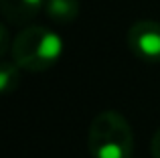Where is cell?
<instances>
[{
  "mask_svg": "<svg viewBox=\"0 0 160 158\" xmlns=\"http://www.w3.org/2000/svg\"><path fill=\"white\" fill-rule=\"evenodd\" d=\"M91 158H132L134 132L130 122L113 110H106L93 118L87 136Z\"/></svg>",
  "mask_w": 160,
  "mask_h": 158,
  "instance_id": "2",
  "label": "cell"
},
{
  "mask_svg": "<svg viewBox=\"0 0 160 158\" xmlns=\"http://www.w3.org/2000/svg\"><path fill=\"white\" fill-rule=\"evenodd\" d=\"M128 47L140 61L160 63V22L138 20L128 31Z\"/></svg>",
  "mask_w": 160,
  "mask_h": 158,
  "instance_id": "3",
  "label": "cell"
},
{
  "mask_svg": "<svg viewBox=\"0 0 160 158\" xmlns=\"http://www.w3.org/2000/svg\"><path fill=\"white\" fill-rule=\"evenodd\" d=\"M18 77H20V65L14 59L4 57L2 65H0V91L2 93H10L16 85H18Z\"/></svg>",
  "mask_w": 160,
  "mask_h": 158,
  "instance_id": "6",
  "label": "cell"
},
{
  "mask_svg": "<svg viewBox=\"0 0 160 158\" xmlns=\"http://www.w3.org/2000/svg\"><path fill=\"white\" fill-rule=\"evenodd\" d=\"M65 43L59 32L47 27H24L14 37L10 47V57L20 65V69L31 73H41L51 69L63 57Z\"/></svg>",
  "mask_w": 160,
  "mask_h": 158,
  "instance_id": "1",
  "label": "cell"
},
{
  "mask_svg": "<svg viewBox=\"0 0 160 158\" xmlns=\"http://www.w3.org/2000/svg\"><path fill=\"white\" fill-rule=\"evenodd\" d=\"M79 10H81V4L79 0H47L45 2V12L47 16L55 22H73L79 16Z\"/></svg>",
  "mask_w": 160,
  "mask_h": 158,
  "instance_id": "5",
  "label": "cell"
},
{
  "mask_svg": "<svg viewBox=\"0 0 160 158\" xmlns=\"http://www.w3.org/2000/svg\"><path fill=\"white\" fill-rule=\"evenodd\" d=\"M150 148H152V156L160 158V128L156 130V134L152 136V144H150Z\"/></svg>",
  "mask_w": 160,
  "mask_h": 158,
  "instance_id": "7",
  "label": "cell"
},
{
  "mask_svg": "<svg viewBox=\"0 0 160 158\" xmlns=\"http://www.w3.org/2000/svg\"><path fill=\"white\" fill-rule=\"evenodd\" d=\"M45 2L47 0H0V8L8 22L22 24L45 10Z\"/></svg>",
  "mask_w": 160,
  "mask_h": 158,
  "instance_id": "4",
  "label": "cell"
}]
</instances>
